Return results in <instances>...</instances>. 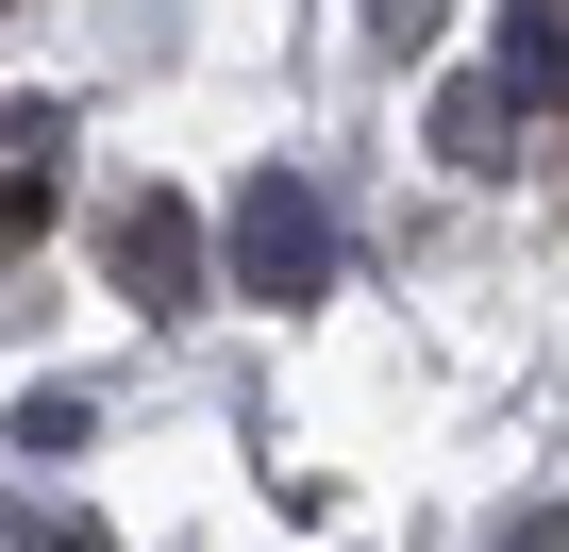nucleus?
I'll return each instance as SVG.
<instances>
[{
  "label": "nucleus",
  "instance_id": "nucleus-5",
  "mask_svg": "<svg viewBox=\"0 0 569 552\" xmlns=\"http://www.w3.org/2000/svg\"><path fill=\"white\" fill-rule=\"evenodd\" d=\"M18 452H84V385H34L18 402Z\"/></svg>",
  "mask_w": 569,
  "mask_h": 552
},
{
  "label": "nucleus",
  "instance_id": "nucleus-4",
  "mask_svg": "<svg viewBox=\"0 0 569 552\" xmlns=\"http://www.w3.org/2000/svg\"><path fill=\"white\" fill-rule=\"evenodd\" d=\"M436 134H452V168H502V151H519V101H502V84L469 68V84L436 101Z\"/></svg>",
  "mask_w": 569,
  "mask_h": 552
},
{
  "label": "nucleus",
  "instance_id": "nucleus-2",
  "mask_svg": "<svg viewBox=\"0 0 569 552\" xmlns=\"http://www.w3.org/2000/svg\"><path fill=\"white\" fill-rule=\"evenodd\" d=\"M101 268H118V302H151V319H184V302H201V218H184V201H118V234H101Z\"/></svg>",
  "mask_w": 569,
  "mask_h": 552
},
{
  "label": "nucleus",
  "instance_id": "nucleus-6",
  "mask_svg": "<svg viewBox=\"0 0 569 552\" xmlns=\"http://www.w3.org/2000/svg\"><path fill=\"white\" fill-rule=\"evenodd\" d=\"M502 552H569V502H519V519H502Z\"/></svg>",
  "mask_w": 569,
  "mask_h": 552
},
{
  "label": "nucleus",
  "instance_id": "nucleus-3",
  "mask_svg": "<svg viewBox=\"0 0 569 552\" xmlns=\"http://www.w3.org/2000/svg\"><path fill=\"white\" fill-rule=\"evenodd\" d=\"M486 34H502V51H486V84H502L519 118H536V101H569V18H536V0H519V18H486Z\"/></svg>",
  "mask_w": 569,
  "mask_h": 552
},
{
  "label": "nucleus",
  "instance_id": "nucleus-1",
  "mask_svg": "<svg viewBox=\"0 0 569 552\" xmlns=\"http://www.w3.org/2000/svg\"><path fill=\"white\" fill-rule=\"evenodd\" d=\"M319 285H336V201L302 168H251V201H234V302H319Z\"/></svg>",
  "mask_w": 569,
  "mask_h": 552
}]
</instances>
